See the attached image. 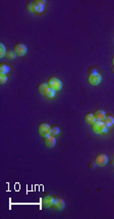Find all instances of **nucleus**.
<instances>
[{
  "label": "nucleus",
  "instance_id": "nucleus-19",
  "mask_svg": "<svg viewBox=\"0 0 114 219\" xmlns=\"http://www.w3.org/2000/svg\"><path fill=\"white\" fill-rule=\"evenodd\" d=\"M54 95H55V91L54 90H52V89H48V91L45 93V96L47 98H52V97H54Z\"/></svg>",
  "mask_w": 114,
  "mask_h": 219
},
{
  "label": "nucleus",
  "instance_id": "nucleus-21",
  "mask_svg": "<svg viewBox=\"0 0 114 219\" xmlns=\"http://www.w3.org/2000/svg\"><path fill=\"white\" fill-rule=\"evenodd\" d=\"M5 53H6V51H5L4 45L2 44V43H0V57H4Z\"/></svg>",
  "mask_w": 114,
  "mask_h": 219
},
{
  "label": "nucleus",
  "instance_id": "nucleus-6",
  "mask_svg": "<svg viewBox=\"0 0 114 219\" xmlns=\"http://www.w3.org/2000/svg\"><path fill=\"white\" fill-rule=\"evenodd\" d=\"M13 51H15V53L18 56H24V55H26L28 49H27L26 45L18 43V44L15 45V47H13Z\"/></svg>",
  "mask_w": 114,
  "mask_h": 219
},
{
  "label": "nucleus",
  "instance_id": "nucleus-1",
  "mask_svg": "<svg viewBox=\"0 0 114 219\" xmlns=\"http://www.w3.org/2000/svg\"><path fill=\"white\" fill-rule=\"evenodd\" d=\"M88 81L92 86H97L101 82V75L95 68H90L88 71Z\"/></svg>",
  "mask_w": 114,
  "mask_h": 219
},
{
  "label": "nucleus",
  "instance_id": "nucleus-15",
  "mask_svg": "<svg viewBox=\"0 0 114 219\" xmlns=\"http://www.w3.org/2000/svg\"><path fill=\"white\" fill-rule=\"evenodd\" d=\"M26 8H27V10L29 11V12H36V3H35V1L28 2Z\"/></svg>",
  "mask_w": 114,
  "mask_h": 219
},
{
  "label": "nucleus",
  "instance_id": "nucleus-20",
  "mask_svg": "<svg viewBox=\"0 0 114 219\" xmlns=\"http://www.w3.org/2000/svg\"><path fill=\"white\" fill-rule=\"evenodd\" d=\"M7 81V77L5 74H0V84L1 85H4L5 83H6Z\"/></svg>",
  "mask_w": 114,
  "mask_h": 219
},
{
  "label": "nucleus",
  "instance_id": "nucleus-14",
  "mask_svg": "<svg viewBox=\"0 0 114 219\" xmlns=\"http://www.w3.org/2000/svg\"><path fill=\"white\" fill-rule=\"evenodd\" d=\"M48 89H49V86H48V84H47V83H42V84H40V85L38 86L39 92H40L41 94H43V95H45L46 92L48 91Z\"/></svg>",
  "mask_w": 114,
  "mask_h": 219
},
{
  "label": "nucleus",
  "instance_id": "nucleus-5",
  "mask_svg": "<svg viewBox=\"0 0 114 219\" xmlns=\"http://www.w3.org/2000/svg\"><path fill=\"white\" fill-rule=\"evenodd\" d=\"M94 161H95V163L97 164V166L102 167V166H105V165L107 164L108 157H107L106 154L101 153V154H98V155H96L95 159H94Z\"/></svg>",
  "mask_w": 114,
  "mask_h": 219
},
{
  "label": "nucleus",
  "instance_id": "nucleus-9",
  "mask_svg": "<svg viewBox=\"0 0 114 219\" xmlns=\"http://www.w3.org/2000/svg\"><path fill=\"white\" fill-rule=\"evenodd\" d=\"M55 143H56V140H55V137L53 136L44 138V144H45L47 148H53L55 146Z\"/></svg>",
  "mask_w": 114,
  "mask_h": 219
},
{
  "label": "nucleus",
  "instance_id": "nucleus-2",
  "mask_svg": "<svg viewBox=\"0 0 114 219\" xmlns=\"http://www.w3.org/2000/svg\"><path fill=\"white\" fill-rule=\"evenodd\" d=\"M92 130L95 134H102L107 131V128L105 126V124L103 123V121H99V120H95L92 123Z\"/></svg>",
  "mask_w": 114,
  "mask_h": 219
},
{
  "label": "nucleus",
  "instance_id": "nucleus-10",
  "mask_svg": "<svg viewBox=\"0 0 114 219\" xmlns=\"http://www.w3.org/2000/svg\"><path fill=\"white\" fill-rule=\"evenodd\" d=\"M94 116H95V119L96 120H99V121H103L105 118V116H106V114H105V112L101 110V109H97V110L94 112Z\"/></svg>",
  "mask_w": 114,
  "mask_h": 219
},
{
  "label": "nucleus",
  "instance_id": "nucleus-11",
  "mask_svg": "<svg viewBox=\"0 0 114 219\" xmlns=\"http://www.w3.org/2000/svg\"><path fill=\"white\" fill-rule=\"evenodd\" d=\"M36 12L37 13H41L44 9V4H45V1H42V0H36Z\"/></svg>",
  "mask_w": 114,
  "mask_h": 219
},
{
  "label": "nucleus",
  "instance_id": "nucleus-17",
  "mask_svg": "<svg viewBox=\"0 0 114 219\" xmlns=\"http://www.w3.org/2000/svg\"><path fill=\"white\" fill-rule=\"evenodd\" d=\"M59 131H60V130H59V128H58V126H56V125L51 126V134H50V136H53V137L58 136Z\"/></svg>",
  "mask_w": 114,
  "mask_h": 219
},
{
  "label": "nucleus",
  "instance_id": "nucleus-12",
  "mask_svg": "<svg viewBox=\"0 0 114 219\" xmlns=\"http://www.w3.org/2000/svg\"><path fill=\"white\" fill-rule=\"evenodd\" d=\"M103 123H104L106 128L111 126L114 123V117L111 116V115H107V116H105L104 120H103Z\"/></svg>",
  "mask_w": 114,
  "mask_h": 219
},
{
  "label": "nucleus",
  "instance_id": "nucleus-25",
  "mask_svg": "<svg viewBox=\"0 0 114 219\" xmlns=\"http://www.w3.org/2000/svg\"><path fill=\"white\" fill-rule=\"evenodd\" d=\"M113 162H114V154H113Z\"/></svg>",
  "mask_w": 114,
  "mask_h": 219
},
{
  "label": "nucleus",
  "instance_id": "nucleus-13",
  "mask_svg": "<svg viewBox=\"0 0 114 219\" xmlns=\"http://www.w3.org/2000/svg\"><path fill=\"white\" fill-rule=\"evenodd\" d=\"M84 119H85V121L89 123V124H92L94 121H95V116H94V114L93 113H86L85 114V116H84Z\"/></svg>",
  "mask_w": 114,
  "mask_h": 219
},
{
  "label": "nucleus",
  "instance_id": "nucleus-23",
  "mask_svg": "<svg viewBox=\"0 0 114 219\" xmlns=\"http://www.w3.org/2000/svg\"><path fill=\"white\" fill-rule=\"evenodd\" d=\"M111 63H112V66H114V56L112 57V59H111Z\"/></svg>",
  "mask_w": 114,
  "mask_h": 219
},
{
  "label": "nucleus",
  "instance_id": "nucleus-7",
  "mask_svg": "<svg viewBox=\"0 0 114 219\" xmlns=\"http://www.w3.org/2000/svg\"><path fill=\"white\" fill-rule=\"evenodd\" d=\"M53 202H54V198L52 197V196L46 195L45 197L42 198V206L44 208H50V207H52V205H53Z\"/></svg>",
  "mask_w": 114,
  "mask_h": 219
},
{
  "label": "nucleus",
  "instance_id": "nucleus-18",
  "mask_svg": "<svg viewBox=\"0 0 114 219\" xmlns=\"http://www.w3.org/2000/svg\"><path fill=\"white\" fill-rule=\"evenodd\" d=\"M8 71H9V67H8L6 64H1V65H0V74L6 75Z\"/></svg>",
  "mask_w": 114,
  "mask_h": 219
},
{
  "label": "nucleus",
  "instance_id": "nucleus-24",
  "mask_svg": "<svg viewBox=\"0 0 114 219\" xmlns=\"http://www.w3.org/2000/svg\"><path fill=\"white\" fill-rule=\"evenodd\" d=\"M111 72H112V74H114V66L111 67Z\"/></svg>",
  "mask_w": 114,
  "mask_h": 219
},
{
  "label": "nucleus",
  "instance_id": "nucleus-4",
  "mask_svg": "<svg viewBox=\"0 0 114 219\" xmlns=\"http://www.w3.org/2000/svg\"><path fill=\"white\" fill-rule=\"evenodd\" d=\"M38 131H39L40 136L42 138L49 137L50 134H51V128H50V125L47 124V123H41L38 128Z\"/></svg>",
  "mask_w": 114,
  "mask_h": 219
},
{
  "label": "nucleus",
  "instance_id": "nucleus-8",
  "mask_svg": "<svg viewBox=\"0 0 114 219\" xmlns=\"http://www.w3.org/2000/svg\"><path fill=\"white\" fill-rule=\"evenodd\" d=\"M52 207H53L55 210H59L60 211V210H63V208L65 207V203L61 198H57V199H54Z\"/></svg>",
  "mask_w": 114,
  "mask_h": 219
},
{
  "label": "nucleus",
  "instance_id": "nucleus-3",
  "mask_svg": "<svg viewBox=\"0 0 114 219\" xmlns=\"http://www.w3.org/2000/svg\"><path fill=\"white\" fill-rule=\"evenodd\" d=\"M47 84H48L49 88L54 90V91H60L61 88H62V83H61V81L58 80L56 78H49Z\"/></svg>",
  "mask_w": 114,
  "mask_h": 219
},
{
  "label": "nucleus",
  "instance_id": "nucleus-22",
  "mask_svg": "<svg viewBox=\"0 0 114 219\" xmlns=\"http://www.w3.org/2000/svg\"><path fill=\"white\" fill-rule=\"evenodd\" d=\"M88 167H89V169H95V168L97 167V164L95 163V161L89 162V164H88Z\"/></svg>",
  "mask_w": 114,
  "mask_h": 219
},
{
  "label": "nucleus",
  "instance_id": "nucleus-16",
  "mask_svg": "<svg viewBox=\"0 0 114 219\" xmlns=\"http://www.w3.org/2000/svg\"><path fill=\"white\" fill-rule=\"evenodd\" d=\"M16 55L15 53V51H11V50H9V51H6V53H5V56L4 57L5 58H7V59H15V58L16 57Z\"/></svg>",
  "mask_w": 114,
  "mask_h": 219
}]
</instances>
